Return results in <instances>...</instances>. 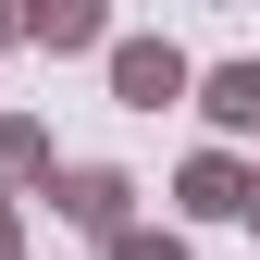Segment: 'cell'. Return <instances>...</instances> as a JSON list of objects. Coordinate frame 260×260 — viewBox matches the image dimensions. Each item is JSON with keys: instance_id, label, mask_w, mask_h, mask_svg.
<instances>
[{"instance_id": "6da1fadb", "label": "cell", "mask_w": 260, "mask_h": 260, "mask_svg": "<svg viewBox=\"0 0 260 260\" xmlns=\"http://www.w3.org/2000/svg\"><path fill=\"white\" fill-rule=\"evenodd\" d=\"M211 112H236V124H248V112H260V75H223V87H211Z\"/></svg>"}]
</instances>
